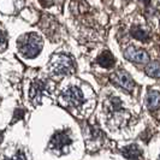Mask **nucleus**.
<instances>
[{"label":"nucleus","mask_w":160,"mask_h":160,"mask_svg":"<svg viewBox=\"0 0 160 160\" xmlns=\"http://www.w3.org/2000/svg\"><path fill=\"white\" fill-rule=\"evenodd\" d=\"M146 73H147L149 77L159 78L160 77V63L159 62L148 63V65L146 66Z\"/></svg>","instance_id":"11"},{"label":"nucleus","mask_w":160,"mask_h":160,"mask_svg":"<svg viewBox=\"0 0 160 160\" xmlns=\"http://www.w3.org/2000/svg\"><path fill=\"white\" fill-rule=\"evenodd\" d=\"M122 153H123V155H124L127 159L137 160L138 157L141 155V149L137 147L136 144H130L128 147H125Z\"/></svg>","instance_id":"10"},{"label":"nucleus","mask_w":160,"mask_h":160,"mask_svg":"<svg viewBox=\"0 0 160 160\" xmlns=\"http://www.w3.org/2000/svg\"><path fill=\"white\" fill-rule=\"evenodd\" d=\"M45 89H46V84L41 80H35L32 82L30 87V100L34 102V105H39L41 102Z\"/></svg>","instance_id":"7"},{"label":"nucleus","mask_w":160,"mask_h":160,"mask_svg":"<svg viewBox=\"0 0 160 160\" xmlns=\"http://www.w3.org/2000/svg\"><path fill=\"white\" fill-rule=\"evenodd\" d=\"M71 143H72V140L68 132H65V131H58V132H56L52 136L48 147H49V149L54 153V154H57V155H63V154L69 153Z\"/></svg>","instance_id":"4"},{"label":"nucleus","mask_w":160,"mask_h":160,"mask_svg":"<svg viewBox=\"0 0 160 160\" xmlns=\"http://www.w3.org/2000/svg\"><path fill=\"white\" fill-rule=\"evenodd\" d=\"M18 48L25 58H35L42 49V39L35 32H29L18 39Z\"/></svg>","instance_id":"1"},{"label":"nucleus","mask_w":160,"mask_h":160,"mask_svg":"<svg viewBox=\"0 0 160 160\" xmlns=\"http://www.w3.org/2000/svg\"><path fill=\"white\" fill-rule=\"evenodd\" d=\"M2 160H25V155L22 152H18L12 158H4Z\"/></svg>","instance_id":"13"},{"label":"nucleus","mask_w":160,"mask_h":160,"mask_svg":"<svg viewBox=\"0 0 160 160\" xmlns=\"http://www.w3.org/2000/svg\"><path fill=\"white\" fill-rule=\"evenodd\" d=\"M146 104H147V107L148 110L151 111H154V110H158L160 107V93L159 92H149L147 94V98H146Z\"/></svg>","instance_id":"8"},{"label":"nucleus","mask_w":160,"mask_h":160,"mask_svg":"<svg viewBox=\"0 0 160 160\" xmlns=\"http://www.w3.org/2000/svg\"><path fill=\"white\" fill-rule=\"evenodd\" d=\"M48 69L54 76H65L73 72L75 63L71 57L66 54H54L49 60Z\"/></svg>","instance_id":"2"},{"label":"nucleus","mask_w":160,"mask_h":160,"mask_svg":"<svg viewBox=\"0 0 160 160\" xmlns=\"http://www.w3.org/2000/svg\"><path fill=\"white\" fill-rule=\"evenodd\" d=\"M5 47H6V38H5L4 32L0 30V52L4 51Z\"/></svg>","instance_id":"14"},{"label":"nucleus","mask_w":160,"mask_h":160,"mask_svg":"<svg viewBox=\"0 0 160 160\" xmlns=\"http://www.w3.org/2000/svg\"><path fill=\"white\" fill-rule=\"evenodd\" d=\"M98 63L101 66H104V68H112L114 63H116V59H114V57L112 56L111 52L105 51L98 57Z\"/></svg>","instance_id":"9"},{"label":"nucleus","mask_w":160,"mask_h":160,"mask_svg":"<svg viewBox=\"0 0 160 160\" xmlns=\"http://www.w3.org/2000/svg\"><path fill=\"white\" fill-rule=\"evenodd\" d=\"M131 35L137 39V40H141V41H146L148 39V34L144 32L143 29H141L140 27H134L131 29Z\"/></svg>","instance_id":"12"},{"label":"nucleus","mask_w":160,"mask_h":160,"mask_svg":"<svg viewBox=\"0 0 160 160\" xmlns=\"http://www.w3.org/2000/svg\"><path fill=\"white\" fill-rule=\"evenodd\" d=\"M84 101L83 93L78 87L70 86L62 92L59 96V102L66 108H78Z\"/></svg>","instance_id":"3"},{"label":"nucleus","mask_w":160,"mask_h":160,"mask_svg":"<svg viewBox=\"0 0 160 160\" xmlns=\"http://www.w3.org/2000/svg\"><path fill=\"white\" fill-rule=\"evenodd\" d=\"M141 1H143L144 4H148V2H149V1H151V0H141Z\"/></svg>","instance_id":"17"},{"label":"nucleus","mask_w":160,"mask_h":160,"mask_svg":"<svg viewBox=\"0 0 160 160\" xmlns=\"http://www.w3.org/2000/svg\"><path fill=\"white\" fill-rule=\"evenodd\" d=\"M40 2L42 4V5H45V6H47V5H49L51 2H52V0H40Z\"/></svg>","instance_id":"16"},{"label":"nucleus","mask_w":160,"mask_h":160,"mask_svg":"<svg viewBox=\"0 0 160 160\" xmlns=\"http://www.w3.org/2000/svg\"><path fill=\"white\" fill-rule=\"evenodd\" d=\"M124 57L132 62V63H137V64H146L149 62V56L147 54V52L143 49H138L132 46H130L125 49L124 52Z\"/></svg>","instance_id":"6"},{"label":"nucleus","mask_w":160,"mask_h":160,"mask_svg":"<svg viewBox=\"0 0 160 160\" xmlns=\"http://www.w3.org/2000/svg\"><path fill=\"white\" fill-rule=\"evenodd\" d=\"M111 82L114 83L116 86L120 87V88L128 90V92H131L132 89L135 88V82L131 78V76L129 75L128 72L123 71V70H119V71L112 73Z\"/></svg>","instance_id":"5"},{"label":"nucleus","mask_w":160,"mask_h":160,"mask_svg":"<svg viewBox=\"0 0 160 160\" xmlns=\"http://www.w3.org/2000/svg\"><path fill=\"white\" fill-rule=\"evenodd\" d=\"M23 110H21V108H17L16 111H15V117H13V120H12V123H15L16 120H19L23 118Z\"/></svg>","instance_id":"15"}]
</instances>
